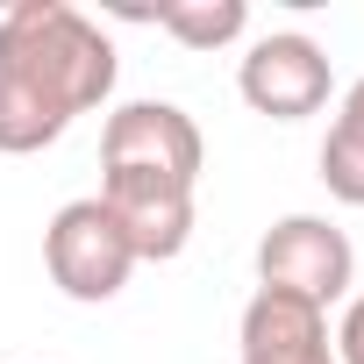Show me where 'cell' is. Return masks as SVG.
<instances>
[{"mask_svg": "<svg viewBox=\"0 0 364 364\" xmlns=\"http://www.w3.org/2000/svg\"><path fill=\"white\" fill-rule=\"evenodd\" d=\"M0 79L43 93L58 114H86L114 93V43L100 36L93 15L65 0H15L0 15Z\"/></svg>", "mask_w": 364, "mask_h": 364, "instance_id": "6da1fadb", "label": "cell"}, {"mask_svg": "<svg viewBox=\"0 0 364 364\" xmlns=\"http://www.w3.org/2000/svg\"><path fill=\"white\" fill-rule=\"evenodd\" d=\"M43 264H50V286H58L65 300L100 307V300H114V293L129 286L136 250H129L122 222H114V215L100 208V193H93V200H65V208L50 215V229H43Z\"/></svg>", "mask_w": 364, "mask_h": 364, "instance_id": "7a4b0ae2", "label": "cell"}, {"mask_svg": "<svg viewBox=\"0 0 364 364\" xmlns=\"http://www.w3.org/2000/svg\"><path fill=\"white\" fill-rule=\"evenodd\" d=\"M350 272H357V250L328 215H286L257 243V286L293 293V300H307L321 314H328V300L350 293Z\"/></svg>", "mask_w": 364, "mask_h": 364, "instance_id": "3957f363", "label": "cell"}, {"mask_svg": "<svg viewBox=\"0 0 364 364\" xmlns=\"http://www.w3.org/2000/svg\"><path fill=\"white\" fill-rule=\"evenodd\" d=\"M200 122L171 100H129L100 129V171H157V178H200Z\"/></svg>", "mask_w": 364, "mask_h": 364, "instance_id": "277c9868", "label": "cell"}, {"mask_svg": "<svg viewBox=\"0 0 364 364\" xmlns=\"http://www.w3.org/2000/svg\"><path fill=\"white\" fill-rule=\"evenodd\" d=\"M328 86H336L328 50H321L314 36H300V29L257 36L250 58L236 65V93H243L257 114H272V122H307V114H321V107H328Z\"/></svg>", "mask_w": 364, "mask_h": 364, "instance_id": "5b68a950", "label": "cell"}, {"mask_svg": "<svg viewBox=\"0 0 364 364\" xmlns=\"http://www.w3.org/2000/svg\"><path fill=\"white\" fill-rule=\"evenodd\" d=\"M100 208L122 222L136 264H171L193 243V186L186 178H157V171H107L100 178Z\"/></svg>", "mask_w": 364, "mask_h": 364, "instance_id": "8992f818", "label": "cell"}, {"mask_svg": "<svg viewBox=\"0 0 364 364\" xmlns=\"http://www.w3.org/2000/svg\"><path fill=\"white\" fill-rule=\"evenodd\" d=\"M243 364H336V343H328V314L293 300V293H250L243 307Z\"/></svg>", "mask_w": 364, "mask_h": 364, "instance_id": "52a82bcc", "label": "cell"}, {"mask_svg": "<svg viewBox=\"0 0 364 364\" xmlns=\"http://www.w3.org/2000/svg\"><path fill=\"white\" fill-rule=\"evenodd\" d=\"M136 22H157L186 50H229L250 29V8L243 0H164V8H136Z\"/></svg>", "mask_w": 364, "mask_h": 364, "instance_id": "ba28073f", "label": "cell"}, {"mask_svg": "<svg viewBox=\"0 0 364 364\" xmlns=\"http://www.w3.org/2000/svg\"><path fill=\"white\" fill-rule=\"evenodd\" d=\"M65 129H72V114H58L43 93H29V86H15V79H0V150H8V157L50 150Z\"/></svg>", "mask_w": 364, "mask_h": 364, "instance_id": "9c48e42d", "label": "cell"}, {"mask_svg": "<svg viewBox=\"0 0 364 364\" xmlns=\"http://www.w3.org/2000/svg\"><path fill=\"white\" fill-rule=\"evenodd\" d=\"M321 186L343 200V208H364V129L336 114L328 143H321Z\"/></svg>", "mask_w": 364, "mask_h": 364, "instance_id": "30bf717a", "label": "cell"}, {"mask_svg": "<svg viewBox=\"0 0 364 364\" xmlns=\"http://www.w3.org/2000/svg\"><path fill=\"white\" fill-rule=\"evenodd\" d=\"M336 364H364V293L343 307V321H336Z\"/></svg>", "mask_w": 364, "mask_h": 364, "instance_id": "8fae6325", "label": "cell"}, {"mask_svg": "<svg viewBox=\"0 0 364 364\" xmlns=\"http://www.w3.org/2000/svg\"><path fill=\"white\" fill-rule=\"evenodd\" d=\"M343 122H357V129H364V79L343 93Z\"/></svg>", "mask_w": 364, "mask_h": 364, "instance_id": "7c38bea8", "label": "cell"}]
</instances>
